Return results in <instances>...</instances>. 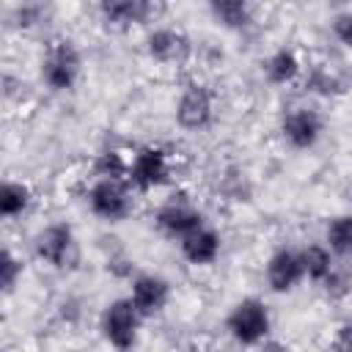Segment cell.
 <instances>
[{
	"label": "cell",
	"mask_w": 352,
	"mask_h": 352,
	"mask_svg": "<svg viewBox=\"0 0 352 352\" xmlns=\"http://www.w3.org/2000/svg\"><path fill=\"white\" fill-rule=\"evenodd\" d=\"M140 311L135 308V302L129 297H118L113 302H107V308L102 311L99 327L104 341L116 349V352H132L138 344V333H140Z\"/></svg>",
	"instance_id": "1"
},
{
	"label": "cell",
	"mask_w": 352,
	"mask_h": 352,
	"mask_svg": "<svg viewBox=\"0 0 352 352\" xmlns=\"http://www.w3.org/2000/svg\"><path fill=\"white\" fill-rule=\"evenodd\" d=\"M226 327L234 336V341H239L245 346H258V344L267 341L272 319H270L267 305L258 297H245L231 308V314L226 319Z\"/></svg>",
	"instance_id": "2"
},
{
	"label": "cell",
	"mask_w": 352,
	"mask_h": 352,
	"mask_svg": "<svg viewBox=\"0 0 352 352\" xmlns=\"http://www.w3.org/2000/svg\"><path fill=\"white\" fill-rule=\"evenodd\" d=\"M80 52L69 38H58L41 58V80L50 91H72L80 80Z\"/></svg>",
	"instance_id": "3"
},
{
	"label": "cell",
	"mask_w": 352,
	"mask_h": 352,
	"mask_svg": "<svg viewBox=\"0 0 352 352\" xmlns=\"http://www.w3.org/2000/svg\"><path fill=\"white\" fill-rule=\"evenodd\" d=\"M88 206L96 217L107 223H118L129 217V212L135 209L132 184L126 179H96L94 187L88 190Z\"/></svg>",
	"instance_id": "4"
},
{
	"label": "cell",
	"mask_w": 352,
	"mask_h": 352,
	"mask_svg": "<svg viewBox=\"0 0 352 352\" xmlns=\"http://www.w3.org/2000/svg\"><path fill=\"white\" fill-rule=\"evenodd\" d=\"M154 223H157V228H160L165 236L184 239L187 234H192L195 228L204 226V214H201V209H198L184 192H176V195H170V198L157 209Z\"/></svg>",
	"instance_id": "5"
},
{
	"label": "cell",
	"mask_w": 352,
	"mask_h": 352,
	"mask_svg": "<svg viewBox=\"0 0 352 352\" xmlns=\"http://www.w3.org/2000/svg\"><path fill=\"white\" fill-rule=\"evenodd\" d=\"M168 179H170V162L160 146H143V148H138V154H132L126 182L135 190L146 192V190L165 184Z\"/></svg>",
	"instance_id": "6"
},
{
	"label": "cell",
	"mask_w": 352,
	"mask_h": 352,
	"mask_svg": "<svg viewBox=\"0 0 352 352\" xmlns=\"http://www.w3.org/2000/svg\"><path fill=\"white\" fill-rule=\"evenodd\" d=\"M214 118V99L212 91L201 82H192L182 91L179 102H176V121L182 129L187 132H201L212 124Z\"/></svg>",
	"instance_id": "7"
},
{
	"label": "cell",
	"mask_w": 352,
	"mask_h": 352,
	"mask_svg": "<svg viewBox=\"0 0 352 352\" xmlns=\"http://www.w3.org/2000/svg\"><path fill=\"white\" fill-rule=\"evenodd\" d=\"M322 116L316 107H308V104H297V107H289L283 113V121H280V132H283V140L292 146V148H314L316 140L322 138Z\"/></svg>",
	"instance_id": "8"
},
{
	"label": "cell",
	"mask_w": 352,
	"mask_h": 352,
	"mask_svg": "<svg viewBox=\"0 0 352 352\" xmlns=\"http://www.w3.org/2000/svg\"><path fill=\"white\" fill-rule=\"evenodd\" d=\"M74 231L66 223H52L36 234V256L50 267H66L74 261Z\"/></svg>",
	"instance_id": "9"
},
{
	"label": "cell",
	"mask_w": 352,
	"mask_h": 352,
	"mask_svg": "<svg viewBox=\"0 0 352 352\" xmlns=\"http://www.w3.org/2000/svg\"><path fill=\"white\" fill-rule=\"evenodd\" d=\"M302 278H305V270H302L300 250L278 248L267 258V283L272 292H292Z\"/></svg>",
	"instance_id": "10"
},
{
	"label": "cell",
	"mask_w": 352,
	"mask_h": 352,
	"mask_svg": "<svg viewBox=\"0 0 352 352\" xmlns=\"http://www.w3.org/2000/svg\"><path fill=\"white\" fill-rule=\"evenodd\" d=\"M168 297H170V283L162 278V275H138L132 280V292H129V300L135 302V308L140 311L143 319L160 314L165 305H168Z\"/></svg>",
	"instance_id": "11"
},
{
	"label": "cell",
	"mask_w": 352,
	"mask_h": 352,
	"mask_svg": "<svg viewBox=\"0 0 352 352\" xmlns=\"http://www.w3.org/2000/svg\"><path fill=\"white\" fill-rule=\"evenodd\" d=\"M146 47L160 63H182L190 55V38L176 28H154L146 38Z\"/></svg>",
	"instance_id": "12"
},
{
	"label": "cell",
	"mask_w": 352,
	"mask_h": 352,
	"mask_svg": "<svg viewBox=\"0 0 352 352\" xmlns=\"http://www.w3.org/2000/svg\"><path fill=\"white\" fill-rule=\"evenodd\" d=\"M99 14L113 28H129V25L148 22L157 14V6L148 0H104L99 6Z\"/></svg>",
	"instance_id": "13"
},
{
	"label": "cell",
	"mask_w": 352,
	"mask_h": 352,
	"mask_svg": "<svg viewBox=\"0 0 352 352\" xmlns=\"http://www.w3.org/2000/svg\"><path fill=\"white\" fill-rule=\"evenodd\" d=\"M179 248H182V256L195 264V267H206L212 261H217L220 256V234L214 228H195L192 234H187L184 239H179Z\"/></svg>",
	"instance_id": "14"
},
{
	"label": "cell",
	"mask_w": 352,
	"mask_h": 352,
	"mask_svg": "<svg viewBox=\"0 0 352 352\" xmlns=\"http://www.w3.org/2000/svg\"><path fill=\"white\" fill-rule=\"evenodd\" d=\"M300 69H302V66H300L297 52H294V50H286V47L275 50V52L264 60V74H267V80L275 82V85H286V82L297 80Z\"/></svg>",
	"instance_id": "15"
},
{
	"label": "cell",
	"mask_w": 352,
	"mask_h": 352,
	"mask_svg": "<svg viewBox=\"0 0 352 352\" xmlns=\"http://www.w3.org/2000/svg\"><path fill=\"white\" fill-rule=\"evenodd\" d=\"M302 258V270L305 278H311L314 283H324L333 272H336V261H333V250L327 245H308L300 250Z\"/></svg>",
	"instance_id": "16"
},
{
	"label": "cell",
	"mask_w": 352,
	"mask_h": 352,
	"mask_svg": "<svg viewBox=\"0 0 352 352\" xmlns=\"http://www.w3.org/2000/svg\"><path fill=\"white\" fill-rule=\"evenodd\" d=\"M209 14L214 16L217 25L231 28V30H242L253 19L250 6L242 0H214V3H209Z\"/></svg>",
	"instance_id": "17"
},
{
	"label": "cell",
	"mask_w": 352,
	"mask_h": 352,
	"mask_svg": "<svg viewBox=\"0 0 352 352\" xmlns=\"http://www.w3.org/2000/svg\"><path fill=\"white\" fill-rule=\"evenodd\" d=\"M324 242L333 253L338 256H349L352 253V214H338L327 223L324 231Z\"/></svg>",
	"instance_id": "18"
},
{
	"label": "cell",
	"mask_w": 352,
	"mask_h": 352,
	"mask_svg": "<svg viewBox=\"0 0 352 352\" xmlns=\"http://www.w3.org/2000/svg\"><path fill=\"white\" fill-rule=\"evenodd\" d=\"M30 204V190L22 182H3L0 187V214L3 217H16L28 209Z\"/></svg>",
	"instance_id": "19"
},
{
	"label": "cell",
	"mask_w": 352,
	"mask_h": 352,
	"mask_svg": "<svg viewBox=\"0 0 352 352\" xmlns=\"http://www.w3.org/2000/svg\"><path fill=\"white\" fill-rule=\"evenodd\" d=\"M19 275H22V261L8 248H3V253H0V283H3V292H11L16 286Z\"/></svg>",
	"instance_id": "20"
},
{
	"label": "cell",
	"mask_w": 352,
	"mask_h": 352,
	"mask_svg": "<svg viewBox=\"0 0 352 352\" xmlns=\"http://www.w3.org/2000/svg\"><path fill=\"white\" fill-rule=\"evenodd\" d=\"M333 36H336L344 47L352 50V8L336 14V19H333Z\"/></svg>",
	"instance_id": "21"
},
{
	"label": "cell",
	"mask_w": 352,
	"mask_h": 352,
	"mask_svg": "<svg viewBox=\"0 0 352 352\" xmlns=\"http://www.w3.org/2000/svg\"><path fill=\"white\" fill-rule=\"evenodd\" d=\"M330 346H333V352H352V322H344L336 327Z\"/></svg>",
	"instance_id": "22"
}]
</instances>
